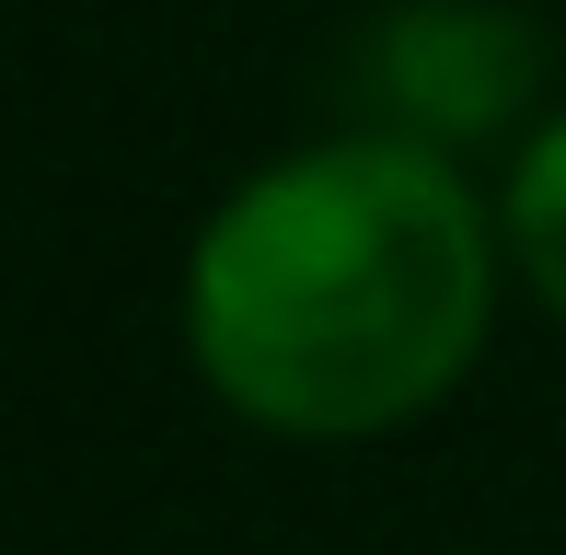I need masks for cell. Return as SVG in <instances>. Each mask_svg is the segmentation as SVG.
I'll return each mask as SVG.
<instances>
[{
  "instance_id": "7a4b0ae2",
  "label": "cell",
  "mask_w": 566,
  "mask_h": 555,
  "mask_svg": "<svg viewBox=\"0 0 566 555\" xmlns=\"http://www.w3.org/2000/svg\"><path fill=\"white\" fill-rule=\"evenodd\" d=\"M381 70L428 116V150H440L451 128H485V116H509L532 93V35L497 12H394L381 23Z\"/></svg>"
},
{
  "instance_id": "6da1fadb",
  "label": "cell",
  "mask_w": 566,
  "mask_h": 555,
  "mask_svg": "<svg viewBox=\"0 0 566 555\" xmlns=\"http://www.w3.org/2000/svg\"><path fill=\"white\" fill-rule=\"evenodd\" d=\"M497 255L451 150L336 128L254 163L186 243V359L266 440H381L474 370Z\"/></svg>"
},
{
  "instance_id": "3957f363",
  "label": "cell",
  "mask_w": 566,
  "mask_h": 555,
  "mask_svg": "<svg viewBox=\"0 0 566 555\" xmlns=\"http://www.w3.org/2000/svg\"><path fill=\"white\" fill-rule=\"evenodd\" d=\"M497 243H509V266H521V290L566 324V116H544V128L521 139L509 197H497Z\"/></svg>"
}]
</instances>
